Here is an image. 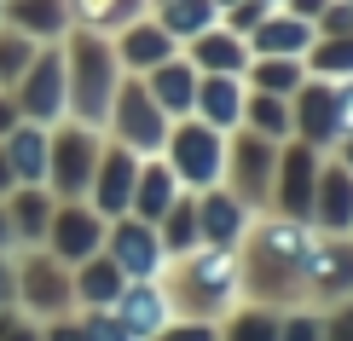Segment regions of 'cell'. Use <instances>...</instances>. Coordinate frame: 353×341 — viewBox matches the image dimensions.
Returning <instances> with one entry per match:
<instances>
[{"instance_id": "obj_1", "label": "cell", "mask_w": 353, "mask_h": 341, "mask_svg": "<svg viewBox=\"0 0 353 341\" xmlns=\"http://www.w3.org/2000/svg\"><path fill=\"white\" fill-rule=\"evenodd\" d=\"M307 243H313V226L284 214H255V226L243 231L238 243V295L255 307H272V313H290V307H307Z\"/></svg>"}, {"instance_id": "obj_2", "label": "cell", "mask_w": 353, "mask_h": 341, "mask_svg": "<svg viewBox=\"0 0 353 341\" xmlns=\"http://www.w3.org/2000/svg\"><path fill=\"white\" fill-rule=\"evenodd\" d=\"M157 284H163L174 318H209V324H220L232 307L243 301L238 295V249L197 243V249H185V255H174Z\"/></svg>"}, {"instance_id": "obj_3", "label": "cell", "mask_w": 353, "mask_h": 341, "mask_svg": "<svg viewBox=\"0 0 353 341\" xmlns=\"http://www.w3.org/2000/svg\"><path fill=\"white\" fill-rule=\"evenodd\" d=\"M64 52V105H70V122H87L105 133L110 122V105H116V87H122V64H116V47L110 35L99 29H70L58 41Z\"/></svg>"}, {"instance_id": "obj_4", "label": "cell", "mask_w": 353, "mask_h": 341, "mask_svg": "<svg viewBox=\"0 0 353 341\" xmlns=\"http://www.w3.org/2000/svg\"><path fill=\"white\" fill-rule=\"evenodd\" d=\"M99 151H105V133L87 127V122H52L47 127V185L58 203H87V185H93Z\"/></svg>"}, {"instance_id": "obj_5", "label": "cell", "mask_w": 353, "mask_h": 341, "mask_svg": "<svg viewBox=\"0 0 353 341\" xmlns=\"http://www.w3.org/2000/svg\"><path fill=\"white\" fill-rule=\"evenodd\" d=\"M12 307H18L23 318H35V324L76 313V278H70V266L58 260L52 249H18V289H12Z\"/></svg>"}, {"instance_id": "obj_6", "label": "cell", "mask_w": 353, "mask_h": 341, "mask_svg": "<svg viewBox=\"0 0 353 341\" xmlns=\"http://www.w3.org/2000/svg\"><path fill=\"white\" fill-rule=\"evenodd\" d=\"M272 174H278V139H261L249 127L226 133V168H220V185L243 203L249 214L272 209Z\"/></svg>"}, {"instance_id": "obj_7", "label": "cell", "mask_w": 353, "mask_h": 341, "mask_svg": "<svg viewBox=\"0 0 353 341\" xmlns=\"http://www.w3.org/2000/svg\"><path fill=\"white\" fill-rule=\"evenodd\" d=\"M163 162L174 168L180 191H209V185H220V168H226V133L197 122V116H180L168 127Z\"/></svg>"}, {"instance_id": "obj_8", "label": "cell", "mask_w": 353, "mask_h": 341, "mask_svg": "<svg viewBox=\"0 0 353 341\" xmlns=\"http://www.w3.org/2000/svg\"><path fill=\"white\" fill-rule=\"evenodd\" d=\"M168 127H174L168 110L145 93V81H139V76H122V87H116V105H110V122H105V139L128 145V151H139V156H163Z\"/></svg>"}, {"instance_id": "obj_9", "label": "cell", "mask_w": 353, "mask_h": 341, "mask_svg": "<svg viewBox=\"0 0 353 341\" xmlns=\"http://www.w3.org/2000/svg\"><path fill=\"white\" fill-rule=\"evenodd\" d=\"M12 99H18V116L23 122H64L70 105H64V52H58V41H47L35 58H29V70L18 76V87H12Z\"/></svg>"}, {"instance_id": "obj_10", "label": "cell", "mask_w": 353, "mask_h": 341, "mask_svg": "<svg viewBox=\"0 0 353 341\" xmlns=\"http://www.w3.org/2000/svg\"><path fill=\"white\" fill-rule=\"evenodd\" d=\"M307 307H336V301H353V237H330V231H313L307 243V289H301Z\"/></svg>"}, {"instance_id": "obj_11", "label": "cell", "mask_w": 353, "mask_h": 341, "mask_svg": "<svg viewBox=\"0 0 353 341\" xmlns=\"http://www.w3.org/2000/svg\"><path fill=\"white\" fill-rule=\"evenodd\" d=\"M319 162L325 151H313L307 139H284L278 145V174H272V209L267 214H284V220H301L313 214V185H319Z\"/></svg>"}, {"instance_id": "obj_12", "label": "cell", "mask_w": 353, "mask_h": 341, "mask_svg": "<svg viewBox=\"0 0 353 341\" xmlns=\"http://www.w3.org/2000/svg\"><path fill=\"white\" fill-rule=\"evenodd\" d=\"M105 255L122 266V278H163V266H168L157 220H139V214H116L105 226Z\"/></svg>"}, {"instance_id": "obj_13", "label": "cell", "mask_w": 353, "mask_h": 341, "mask_svg": "<svg viewBox=\"0 0 353 341\" xmlns=\"http://www.w3.org/2000/svg\"><path fill=\"white\" fill-rule=\"evenodd\" d=\"M105 226H110V220L99 214L93 203H58V209H52V226H47V243H41V249H52L64 266H81L87 255L105 249Z\"/></svg>"}, {"instance_id": "obj_14", "label": "cell", "mask_w": 353, "mask_h": 341, "mask_svg": "<svg viewBox=\"0 0 353 341\" xmlns=\"http://www.w3.org/2000/svg\"><path fill=\"white\" fill-rule=\"evenodd\" d=\"M139 151H128V145L105 139V151H99V168H93V185H87V203H93L105 220L128 214V203H134V180H139Z\"/></svg>"}, {"instance_id": "obj_15", "label": "cell", "mask_w": 353, "mask_h": 341, "mask_svg": "<svg viewBox=\"0 0 353 341\" xmlns=\"http://www.w3.org/2000/svg\"><path fill=\"white\" fill-rule=\"evenodd\" d=\"M290 139H307L313 151H330L342 133H336V99H330V81L325 76H307L296 93H290Z\"/></svg>"}, {"instance_id": "obj_16", "label": "cell", "mask_w": 353, "mask_h": 341, "mask_svg": "<svg viewBox=\"0 0 353 341\" xmlns=\"http://www.w3.org/2000/svg\"><path fill=\"white\" fill-rule=\"evenodd\" d=\"M313 231H330V237H353V174L325 151L319 162V185H313V214H307Z\"/></svg>"}, {"instance_id": "obj_17", "label": "cell", "mask_w": 353, "mask_h": 341, "mask_svg": "<svg viewBox=\"0 0 353 341\" xmlns=\"http://www.w3.org/2000/svg\"><path fill=\"white\" fill-rule=\"evenodd\" d=\"M110 47H116V64H122V76H145V70H157L163 58L180 52V41H174L168 29L151 18V12H139L134 23H122V29L110 35Z\"/></svg>"}, {"instance_id": "obj_18", "label": "cell", "mask_w": 353, "mask_h": 341, "mask_svg": "<svg viewBox=\"0 0 353 341\" xmlns=\"http://www.w3.org/2000/svg\"><path fill=\"white\" fill-rule=\"evenodd\" d=\"M191 197H197V231H203V243H214V249H238V243H243V231L255 226V214H249L226 185L191 191Z\"/></svg>"}, {"instance_id": "obj_19", "label": "cell", "mask_w": 353, "mask_h": 341, "mask_svg": "<svg viewBox=\"0 0 353 341\" xmlns=\"http://www.w3.org/2000/svg\"><path fill=\"white\" fill-rule=\"evenodd\" d=\"M313 35H319V29L307 23V18H296V12H284V6H272L243 41H249V58H307Z\"/></svg>"}, {"instance_id": "obj_20", "label": "cell", "mask_w": 353, "mask_h": 341, "mask_svg": "<svg viewBox=\"0 0 353 341\" xmlns=\"http://www.w3.org/2000/svg\"><path fill=\"white\" fill-rule=\"evenodd\" d=\"M110 313L122 318L139 341H151V335L174 318V307H168V295H163V284H157V278H128V284H122V295L110 301Z\"/></svg>"}, {"instance_id": "obj_21", "label": "cell", "mask_w": 353, "mask_h": 341, "mask_svg": "<svg viewBox=\"0 0 353 341\" xmlns=\"http://www.w3.org/2000/svg\"><path fill=\"white\" fill-rule=\"evenodd\" d=\"M0 203H6L12 243H18V249H41V243H47V226H52V209H58V197L47 185H12Z\"/></svg>"}, {"instance_id": "obj_22", "label": "cell", "mask_w": 353, "mask_h": 341, "mask_svg": "<svg viewBox=\"0 0 353 341\" xmlns=\"http://www.w3.org/2000/svg\"><path fill=\"white\" fill-rule=\"evenodd\" d=\"M180 52L197 64V76H243V70H249V41L232 35L226 23H214V29H203V35H191Z\"/></svg>"}, {"instance_id": "obj_23", "label": "cell", "mask_w": 353, "mask_h": 341, "mask_svg": "<svg viewBox=\"0 0 353 341\" xmlns=\"http://www.w3.org/2000/svg\"><path fill=\"white\" fill-rule=\"evenodd\" d=\"M145 93L157 99V105L168 110V122H180V116H191V99H197V64H191L185 52H174L163 58L157 70H145Z\"/></svg>"}, {"instance_id": "obj_24", "label": "cell", "mask_w": 353, "mask_h": 341, "mask_svg": "<svg viewBox=\"0 0 353 341\" xmlns=\"http://www.w3.org/2000/svg\"><path fill=\"white\" fill-rule=\"evenodd\" d=\"M0 23H12V29H23L29 41H64L70 29V0H0Z\"/></svg>"}, {"instance_id": "obj_25", "label": "cell", "mask_w": 353, "mask_h": 341, "mask_svg": "<svg viewBox=\"0 0 353 341\" xmlns=\"http://www.w3.org/2000/svg\"><path fill=\"white\" fill-rule=\"evenodd\" d=\"M243 76H197V99H191V116L209 122L220 133H232L243 122Z\"/></svg>"}, {"instance_id": "obj_26", "label": "cell", "mask_w": 353, "mask_h": 341, "mask_svg": "<svg viewBox=\"0 0 353 341\" xmlns=\"http://www.w3.org/2000/svg\"><path fill=\"white\" fill-rule=\"evenodd\" d=\"M0 151H6V168L18 185H41L47 180V127L41 122H18L0 139Z\"/></svg>"}, {"instance_id": "obj_27", "label": "cell", "mask_w": 353, "mask_h": 341, "mask_svg": "<svg viewBox=\"0 0 353 341\" xmlns=\"http://www.w3.org/2000/svg\"><path fill=\"white\" fill-rule=\"evenodd\" d=\"M70 278H76V313H87V307H110L116 295H122V266H116L105 249L99 255H87L81 266H70Z\"/></svg>"}, {"instance_id": "obj_28", "label": "cell", "mask_w": 353, "mask_h": 341, "mask_svg": "<svg viewBox=\"0 0 353 341\" xmlns=\"http://www.w3.org/2000/svg\"><path fill=\"white\" fill-rule=\"evenodd\" d=\"M180 197V180H174V168L163 156H145L139 162V180H134V203H128V214L139 220H163V209Z\"/></svg>"}, {"instance_id": "obj_29", "label": "cell", "mask_w": 353, "mask_h": 341, "mask_svg": "<svg viewBox=\"0 0 353 341\" xmlns=\"http://www.w3.org/2000/svg\"><path fill=\"white\" fill-rule=\"evenodd\" d=\"M151 18L185 47L191 35H203V29L220 23V6H214V0H151Z\"/></svg>"}, {"instance_id": "obj_30", "label": "cell", "mask_w": 353, "mask_h": 341, "mask_svg": "<svg viewBox=\"0 0 353 341\" xmlns=\"http://www.w3.org/2000/svg\"><path fill=\"white\" fill-rule=\"evenodd\" d=\"M139 12H151V0H70V23L99 29V35H116V29L134 23Z\"/></svg>"}, {"instance_id": "obj_31", "label": "cell", "mask_w": 353, "mask_h": 341, "mask_svg": "<svg viewBox=\"0 0 353 341\" xmlns=\"http://www.w3.org/2000/svg\"><path fill=\"white\" fill-rule=\"evenodd\" d=\"M238 127H249V133H261V139H278L284 145L290 133V99H278V93H255V87H249L243 93V122Z\"/></svg>"}, {"instance_id": "obj_32", "label": "cell", "mask_w": 353, "mask_h": 341, "mask_svg": "<svg viewBox=\"0 0 353 341\" xmlns=\"http://www.w3.org/2000/svg\"><path fill=\"white\" fill-rule=\"evenodd\" d=\"M157 237H163L168 260L203 243V231H197V197H191V191H180V197H174L168 209H163V220H157Z\"/></svg>"}, {"instance_id": "obj_33", "label": "cell", "mask_w": 353, "mask_h": 341, "mask_svg": "<svg viewBox=\"0 0 353 341\" xmlns=\"http://www.w3.org/2000/svg\"><path fill=\"white\" fill-rule=\"evenodd\" d=\"M301 81H307L301 58H249V70H243V87H255V93H278V99H290Z\"/></svg>"}, {"instance_id": "obj_34", "label": "cell", "mask_w": 353, "mask_h": 341, "mask_svg": "<svg viewBox=\"0 0 353 341\" xmlns=\"http://www.w3.org/2000/svg\"><path fill=\"white\" fill-rule=\"evenodd\" d=\"M214 330H220V341H278V313L255 307V301H238Z\"/></svg>"}, {"instance_id": "obj_35", "label": "cell", "mask_w": 353, "mask_h": 341, "mask_svg": "<svg viewBox=\"0 0 353 341\" xmlns=\"http://www.w3.org/2000/svg\"><path fill=\"white\" fill-rule=\"evenodd\" d=\"M307 76H325V81H347L353 76V35H313L307 47Z\"/></svg>"}, {"instance_id": "obj_36", "label": "cell", "mask_w": 353, "mask_h": 341, "mask_svg": "<svg viewBox=\"0 0 353 341\" xmlns=\"http://www.w3.org/2000/svg\"><path fill=\"white\" fill-rule=\"evenodd\" d=\"M41 52V41H29L23 29H12V23H0V87H18V76L29 70V58Z\"/></svg>"}, {"instance_id": "obj_37", "label": "cell", "mask_w": 353, "mask_h": 341, "mask_svg": "<svg viewBox=\"0 0 353 341\" xmlns=\"http://www.w3.org/2000/svg\"><path fill=\"white\" fill-rule=\"evenodd\" d=\"M278 341H325V313H319V307H290V313H278Z\"/></svg>"}, {"instance_id": "obj_38", "label": "cell", "mask_w": 353, "mask_h": 341, "mask_svg": "<svg viewBox=\"0 0 353 341\" xmlns=\"http://www.w3.org/2000/svg\"><path fill=\"white\" fill-rule=\"evenodd\" d=\"M81 330H87V341H139L122 318L110 313V307H87V313H81Z\"/></svg>"}, {"instance_id": "obj_39", "label": "cell", "mask_w": 353, "mask_h": 341, "mask_svg": "<svg viewBox=\"0 0 353 341\" xmlns=\"http://www.w3.org/2000/svg\"><path fill=\"white\" fill-rule=\"evenodd\" d=\"M151 341H220V330H214L209 318H168Z\"/></svg>"}, {"instance_id": "obj_40", "label": "cell", "mask_w": 353, "mask_h": 341, "mask_svg": "<svg viewBox=\"0 0 353 341\" xmlns=\"http://www.w3.org/2000/svg\"><path fill=\"white\" fill-rule=\"evenodd\" d=\"M267 12H272V6H267V0H232V6H226V12H220V23H226V29H232V35H249V29H255L261 18H267Z\"/></svg>"}, {"instance_id": "obj_41", "label": "cell", "mask_w": 353, "mask_h": 341, "mask_svg": "<svg viewBox=\"0 0 353 341\" xmlns=\"http://www.w3.org/2000/svg\"><path fill=\"white\" fill-rule=\"evenodd\" d=\"M319 35H353V0H330L325 12H319Z\"/></svg>"}, {"instance_id": "obj_42", "label": "cell", "mask_w": 353, "mask_h": 341, "mask_svg": "<svg viewBox=\"0 0 353 341\" xmlns=\"http://www.w3.org/2000/svg\"><path fill=\"white\" fill-rule=\"evenodd\" d=\"M325 341H353V301L325 307Z\"/></svg>"}, {"instance_id": "obj_43", "label": "cell", "mask_w": 353, "mask_h": 341, "mask_svg": "<svg viewBox=\"0 0 353 341\" xmlns=\"http://www.w3.org/2000/svg\"><path fill=\"white\" fill-rule=\"evenodd\" d=\"M41 341H87V330H81V313L47 318V324H41Z\"/></svg>"}, {"instance_id": "obj_44", "label": "cell", "mask_w": 353, "mask_h": 341, "mask_svg": "<svg viewBox=\"0 0 353 341\" xmlns=\"http://www.w3.org/2000/svg\"><path fill=\"white\" fill-rule=\"evenodd\" d=\"M330 99H336V133H353V76L330 81Z\"/></svg>"}, {"instance_id": "obj_45", "label": "cell", "mask_w": 353, "mask_h": 341, "mask_svg": "<svg viewBox=\"0 0 353 341\" xmlns=\"http://www.w3.org/2000/svg\"><path fill=\"white\" fill-rule=\"evenodd\" d=\"M18 122H23V116H18V99H12L6 87H0V139H6V133L18 127Z\"/></svg>"}, {"instance_id": "obj_46", "label": "cell", "mask_w": 353, "mask_h": 341, "mask_svg": "<svg viewBox=\"0 0 353 341\" xmlns=\"http://www.w3.org/2000/svg\"><path fill=\"white\" fill-rule=\"evenodd\" d=\"M0 341H41V324L35 318H18L12 330H0Z\"/></svg>"}, {"instance_id": "obj_47", "label": "cell", "mask_w": 353, "mask_h": 341, "mask_svg": "<svg viewBox=\"0 0 353 341\" xmlns=\"http://www.w3.org/2000/svg\"><path fill=\"white\" fill-rule=\"evenodd\" d=\"M325 6H330V0H284V12H296V18H307V23H319Z\"/></svg>"}, {"instance_id": "obj_48", "label": "cell", "mask_w": 353, "mask_h": 341, "mask_svg": "<svg viewBox=\"0 0 353 341\" xmlns=\"http://www.w3.org/2000/svg\"><path fill=\"white\" fill-rule=\"evenodd\" d=\"M330 156H336V162H342V168L353 174V133H342V139H336V145H330Z\"/></svg>"}, {"instance_id": "obj_49", "label": "cell", "mask_w": 353, "mask_h": 341, "mask_svg": "<svg viewBox=\"0 0 353 341\" xmlns=\"http://www.w3.org/2000/svg\"><path fill=\"white\" fill-rule=\"evenodd\" d=\"M12 249L18 243H12V220H6V203H0V255H12Z\"/></svg>"}, {"instance_id": "obj_50", "label": "cell", "mask_w": 353, "mask_h": 341, "mask_svg": "<svg viewBox=\"0 0 353 341\" xmlns=\"http://www.w3.org/2000/svg\"><path fill=\"white\" fill-rule=\"evenodd\" d=\"M12 185H18V180H12V168H6V151H0V197H6Z\"/></svg>"}, {"instance_id": "obj_51", "label": "cell", "mask_w": 353, "mask_h": 341, "mask_svg": "<svg viewBox=\"0 0 353 341\" xmlns=\"http://www.w3.org/2000/svg\"><path fill=\"white\" fill-rule=\"evenodd\" d=\"M214 6H220V12H226V6H232V0H214Z\"/></svg>"}, {"instance_id": "obj_52", "label": "cell", "mask_w": 353, "mask_h": 341, "mask_svg": "<svg viewBox=\"0 0 353 341\" xmlns=\"http://www.w3.org/2000/svg\"><path fill=\"white\" fill-rule=\"evenodd\" d=\"M267 6H284V0H267Z\"/></svg>"}]
</instances>
